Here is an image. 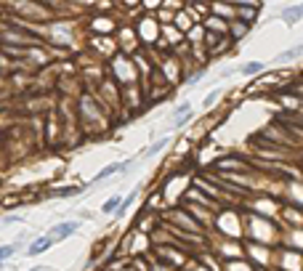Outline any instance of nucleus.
<instances>
[{"instance_id":"f03ea898","label":"nucleus","mask_w":303,"mask_h":271,"mask_svg":"<svg viewBox=\"0 0 303 271\" xmlns=\"http://www.w3.org/2000/svg\"><path fill=\"white\" fill-rule=\"evenodd\" d=\"M51 245H54L51 237H40V239H35V242L29 245V255H40V252H45Z\"/></svg>"},{"instance_id":"6e6552de","label":"nucleus","mask_w":303,"mask_h":271,"mask_svg":"<svg viewBox=\"0 0 303 271\" xmlns=\"http://www.w3.org/2000/svg\"><path fill=\"white\" fill-rule=\"evenodd\" d=\"M300 53H303V43H300V45H295V48H290V51H284L277 61H290V59H295V56H300Z\"/></svg>"},{"instance_id":"9b49d317","label":"nucleus","mask_w":303,"mask_h":271,"mask_svg":"<svg viewBox=\"0 0 303 271\" xmlns=\"http://www.w3.org/2000/svg\"><path fill=\"white\" fill-rule=\"evenodd\" d=\"M216 99H218V91H213L210 96H207V99H205V106H210V104H213Z\"/></svg>"},{"instance_id":"1a4fd4ad","label":"nucleus","mask_w":303,"mask_h":271,"mask_svg":"<svg viewBox=\"0 0 303 271\" xmlns=\"http://www.w3.org/2000/svg\"><path fill=\"white\" fill-rule=\"evenodd\" d=\"M13 255V247L11 245H6V247H0V261H6V258H11Z\"/></svg>"},{"instance_id":"423d86ee","label":"nucleus","mask_w":303,"mask_h":271,"mask_svg":"<svg viewBox=\"0 0 303 271\" xmlns=\"http://www.w3.org/2000/svg\"><path fill=\"white\" fill-rule=\"evenodd\" d=\"M258 72H263V61H247L242 67V75H258Z\"/></svg>"},{"instance_id":"9d476101","label":"nucleus","mask_w":303,"mask_h":271,"mask_svg":"<svg viewBox=\"0 0 303 271\" xmlns=\"http://www.w3.org/2000/svg\"><path fill=\"white\" fill-rule=\"evenodd\" d=\"M165 143H168V141H165V138H163V141H157V143H154V147H152V149H149V152H147V157H149V154H157V152H159V149H163V147H165Z\"/></svg>"},{"instance_id":"f257e3e1","label":"nucleus","mask_w":303,"mask_h":271,"mask_svg":"<svg viewBox=\"0 0 303 271\" xmlns=\"http://www.w3.org/2000/svg\"><path fill=\"white\" fill-rule=\"evenodd\" d=\"M77 226H80L77 221H67V223H59V226H54L51 234H54V239H67L69 234L77 231Z\"/></svg>"},{"instance_id":"20e7f679","label":"nucleus","mask_w":303,"mask_h":271,"mask_svg":"<svg viewBox=\"0 0 303 271\" xmlns=\"http://www.w3.org/2000/svg\"><path fill=\"white\" fill-rule=\"evenodd\" d=\"M303 16V3L300 6H293V8H282V19L293 22V19H300Z\"/></svg>"},{"instance_id":"0eeeda50","label":"nucleus","mask_w":303,"mask_h":271,"mask_svg":"<svg viewBox=\"0 0 303 271\" xmlns=\"http://www.w3.org/2000/svg\"><path fill=\"white\" fill-rule=\"evenodd\" d=\"M75 194H80V186H61L54 191V197H75Z\"/></svg>"},{"instance_id":"7ed1b4c3","label":"nucleus","mask_w":303,"mask_h":271,"mask_svg":"<svg viewBox=\"0 0 303 271\" xmlns=\"http://www.w3.org/2000/svg\"><path fill=\"white\" fill-rule=\"evenodd\" d=\"M128 165H131V162H112V165H106L99 175H96V178H93V184H99V181H104L106 178V175H112V173H120L122 168H128Z\"/></svg>"},{"instance_id":"39448f33","label":"nucleus","mask_w":303,"mask_h":271,"mask_svg":"<svg viewBox=\"0 0 303 271\" xmlns=\"http://www.w3.org/2000/svg\"><path fill=\"white\" fill-rule=\"evenodd\" d=\"M120 207H122V200H120V197H112V200L104 202L101 213H120Z\"/></svg>"}]
</instances>
